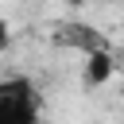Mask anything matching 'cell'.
Segmentation results:
<instances>
[{
    "instance_id": "obj_2",
    "label": "cell",
    "mask_w": 124,
    "mask_h": 124,
    "mask_svg": "<svg viewBox=\"0 0 124 124\" xmlns=\"http://www.w3.org/2000/svg\"><path fill=\"white\" fill-rule=\"evenodd\" d=\"M58 46H74L81 54H93V50H105L108 39L93 27V23H78V19H66V23H54V35H50Z\"/></svg>"
},
{
    "instance_id": "obj_3",
    "label": "cell",
    "mask_w": 124,
    "mask_h": 124,
    "mask_svg": "<svg viewBox=\"0 0 124 124\" xmlns=\"http://www.w3.org/2000/svg\"><path fill=\"white\" fill-rule=\"evenodd\" d=\"M112 74H116V58H112V50H108V46H105V50L85 54V66H81V85L97 89V85H105Z\"/></svg>"
},
{
    "instance_id": "obj_1",
    "label": "cell",
    "mask_w": 124,
    "mask_h": 124,
    "mask_svg": "<svg viewBox=\"0 0 124 124\" xmlns=\"http://www.w3.org/2000/svg\"><path fill=\"white\" fill-rule=\"evenodd\" d=\"M0 124H43V93L31 78H0Z\"/></svg>"
},
{
    "instance_id": "obj_5",
    "label": "cell",
    "mask_w": 124,
    "mask_h": 124,
    "mask_svg": "<svg viewBox=\"0 0 124 124\" xmlns=\"http://www.w3.org/2000/svg\"><path fill=\"white\" fill-rule=\"evenodd\" d=\"M66 4H70V8H81V4H89V0H66Z\"/></svg>"
},
{
    "instance_id": "obj_4",
    "label": "cell",
    "mask_w": 124,
    "mask_h": 124,
    "mask_svg": "<svg viewBox=\"0 0 124 124\" xmlns=\"http://www.w3.org/2000/svg\"><path fill=\"white\" fill-rule=\"evenodd\" d=\"M12 46V27H8V19H0V54Z\"/></svg>"
}]
</instances>
